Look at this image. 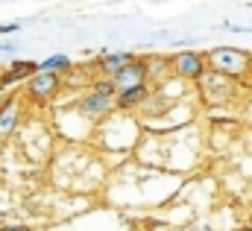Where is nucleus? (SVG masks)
I'll use <instances>...</instances> for the list:
<instances>
[{"label": "nucleus", "mask_w": 252, "mask_h": 231, "mask_svg": "<svg viewBox=\"0 0 252 231\" xmlns=\"http://www.w3.org/2000/svg\"><path fill=\"white\" fill-rule=\"evenodd\" d=\"M205 61H208V70H217L229 79L244 76L252 67V56L247 50H238V47H214L205 53Z\"/></svg>", "instance_id": "obj_1"}, {"label": "nucleus", "mask_w": 252, "mask_h": 231, "mask_svg": "<svg viewBox=\"0 0 252 231\" xmlns=\"http://www.w3.org/2000/svg\"><path fill=\"white\" fill-rule=\"evenodd\" d=\"M199 85H202V94H205L211 103H226V100H232V94H235V82H232L229 76L217 73V70H205V76L199 79Z\"/></svg>", "instance_id": "obj_2"}, {"label": "nucleus", "mask_w": 252, "mask_h": 231, "mask_svg": "<svg viewBox=\"0 0 252 231\" xmlns=\"http://www.w3.org/2000/svg\"><path fill=\"white\" fill-rule=\"evenodd\" d=\"M170 64H173V70H176L182 79H202L205 70H208L205 56H202V53H193V50H182V53H176Z\"/></svg>", "instance_id": "obj_3"}, {"label": "nucleus", "mask_w": 252, "mask_h": 231, "mask_svg": "<svg viewBox=\"0 0 252 231\" xmlns=\"http://www.w3.org/2000/svg\"><path fill=\"white\" fill-rule=\"evenodd\" d=\"M56 91H59V76H56V73H35V76H30V82H27V97L35 100V103L50 100Z\"/></svg>", "instance_id": "obj_4"}, {"label": "nucleus", "mask_w": 252, "mask_h": 231, "mask_svg": "<svg viewBox=\"0 0 252 231\" xmlns=\"http://www.w3.org/2000/svg\"><path fill=\"white\" fill-rule=\"evenodd\" d=\"M115 85H118V91H126V88H138V85H144V79H147V64L144 61H138V58H132L129 64H124L115 76Z\"/></svg>", "instance_id": "obj_5"}, {"label": "nucleus", "mask_w": 252, "mask_h": 231, "mask_svg": "<svg viewBox=\"0 0 252 231\" xmlns=\"http://www.w3.org/2000/svg\"><path fill=\"white\" fill-rule=\"evenodd\" d=\"M112 106H115V100L100 97V94H88V97H82V100H79V112H82L85 117H91V120L106 117L109 112H112Z\"/></svg>", "instance_id": "obj_6"}, {"label": "nucleus", "mask_w": 252, "mask_h": 231, "mask_svg": "<svg viewBox=\"0 0 252 231\" xmlns=\"http://www.w3.org/2000/svg\"><path fill=\"white\" fill-rule=\"evenodd\" d=\"M38 73V61H15L12 70H6L0 76V85H12V82H21L27 76H35Z\"/></svg>", "instance_id": "obj_7"}, {"label": "nucleus", "mask_w": 252, "mask_h": 231, "mask_svg": "<svg viewBox=\"0 0 252 231\" xmlns=\"http://www.w3.org/2000/svg\"><path fill=\"white\" fill-rule=\"evenodd\" d=\"M147 85H138V88H126V91H121L118 97H115V106L118 109H135V106H141L144 100H147Z\"/></svg>", "instance_id": "obj_8"}, {"label": "nucleus", "mask_w": 252, "mask_h": 231, "mask_svg": "<svg viewBox=\"0 0 252 231\" xmlns=\"http://www.w3.org/2000/svg\"><path fill=\"white\" fill-rule=\"evenodd\" d=\"M132 58H135L132 53H106V56L100 58V67H103V73L112 79V76H115L124 64H129V61H132Z\"/></svg>", "instance_id": "obj_9"}, {"label": "nucleus", "mask_w": 252, "mask_h": 231, "mask_svg": "<svg viewBox=\"0 0 252 231\" xmlns=\"http://www.w3.org/2000/svg\"><path fill=\"white\" fill-rule=\"evenodd\" d=\"M15 123H18V103L9 100V103L0 109V138H6V135L15 129Z\"/></svg>", "instance_id": "obj_10"}, {"label": "nucleus", "mask_w": 252, "mask_h": 231, "mask_svg": "<svg viewBox=\"0 0 252 231\" xmlns=\"http://www.w3.org/2000/svg\"><path fill=\"white\" fill-rule=\"evenodd\" d=\"M70 67V58L56 53V56H47L44 61H38V73H56V70H67Z\"/></svg>", "instance_id": "obj_11"}, {"label": "nucleus", "mask_w": 252, "mask_h": 231, "mask_svg": "<svg viewBox=\"0 0 252 231\" xmlns=\"http://www.w3.org/2000/svg\"><path fill=\"white\" fill-rule=\"evenodd\" d=\"M91 94H100V97H109V100H115L121 91H118V85H115V79H97L94 85H91Z\"/></svg>", "instance_id": "obj_12"}, {"label": "nucleus", "mask_w": 252, "mask_h": 231, "mask_svg": "<svg viewBox=\"0 0 252 231\" xmlns=\"http://www.w3.org/2000/svg\"><path fill=\"white\" fill-rule=\"evenodd\" d=\"M21 29V24H3L0 27V35H9V32H18Z\"/></svg>", "instance_id": "obj_13"}, {"label": "nucleus", "mask_w": 252, "mask_h": 231, "mask_svg": "<svg viewBox=\"0 0 252 231\" xmlns=\"http://www.w3.org/2000/svg\"><path fill=\"white\" fill-rule=\"evenodd\" d=\"M18 50V44H12V41H6V44H0V53H15Z\"/></svg>", "instance_id": "obj_14"}, {"label": "nucleus", "mask_w": 252, "mask_h": 231, "mask_svg": "<svg viewBox=\"0 0 252 231\" xmlns=\"http://www.w3.org/2000/svg\"><path fill=\"white\" fill-rule=\"evenodd\" d=\"M0 231H24V229H18V226H6V229H0Z\"/></svg>", "instance_id": "obj_15"}, {"label": "nucleus", "mask_w": 252, "mask_h": 231, "mask_svg": "<svg viewBox=\"0 0 252 231\" xmlns=\"http://www.w3.org/2000/svg\"><path fill=\"white\" fill-rule=\"evenodd\" d=\"M190 231H214V229H208V226H196V229H190Z\"/></svg>", "instance_id": "obj_16"}]
</instances>
